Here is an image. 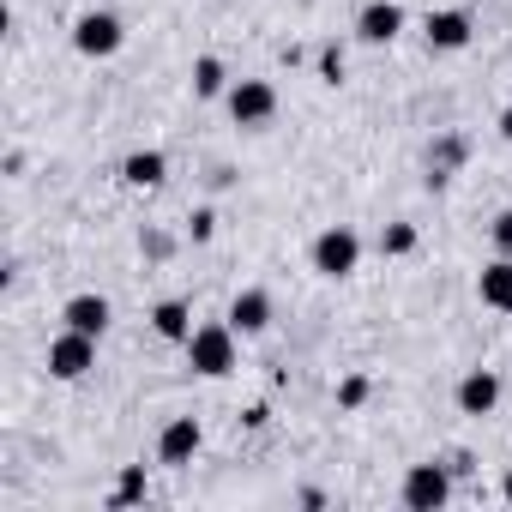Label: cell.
<instances>
[{
	"label": "cell",
	"mask_w": 512,
	"mask_h": 512,
	"mask_svg": "<svg viewBox=\"0 0 512 512\" xmlns=\"http://www.w3.org/2000/svg\"><path fill=\"white\" fill-rule=\"evenodd\" d=\"M187 368L205 374V380H223V374L235 368V326H229V320L193 326V338H187Z\"/></svg>",
	"instance_id": "1"
},
{
	"label": "cell",
	"mask_w": 512,
	"mask_h": 512,
	"mask_svg": "<svg viewBox=\"0 0 512 512\" xmlns=\"http://www.w3.org/2000/svg\"><path fill=\"white\" fill-rule=\"evenodd\" d=\"M308 260H314V272L320 278H350L356 266H362V235L356 229H326V235H314V253H308Z\"/></svg>",
	"instance_id": "2"
},
{
	"label": "cell",
	"mask_w": 512,
	"mask_h": 512,
	"mask_svg": "<svg viewBox=\"0 0 512 512\" xmlns=\"http://www.w3.org/2000/svg\"><path fill=\"white\" fill-rule=\"evenodd\" d=\"M398 494H404L410 512H440L452 500V464H410Z\"/></svg>",
	"instance_id": "3"
},
{
	"label": "cell",
	"mask_w": 512,
	"mask_h": 512,
	"mask_svg": "<svg viewBox=\"0 0 512 512\" xmlns=\"http://www.w3.org/2000/svg\"><path fill=\"white\" fill-rule=\"evenodd\" d=\"M223 103H229L235 127H266V121L278 115V91H272V79H235Z\"/></svg>",
	"instance_id": "4"
},
{
	"label": "cell",
	"mask_w": 512,
	"mask_h": 512,
	"mask_svg": "<svg viewBox=\"0 0 512 512\" xmlns=\"http://www.w3.org/2000/svg\"><path fill=\"white\" fill-rule=\"evenodd\" d=\"M121 43H127V25H121L115 13H85V19L73 25V49H79L85 61H109Z\"/></svg>",
	"instance_id": "5"
},
{
	"label": "cell",
	"mask_w": 512,
	"mask_h": 512,
	"mask_svg": "<svg viewBox=\"0 0 512 512\" xmlns=\"http://www.w3.org/2000/svg\"><path fill=\"white\" fill-rule=\"evenodd\" d=\"M91 368H97V338H85V332H73V326H67V332L49 344V374L73 386V380H85Z\"/></svg>",
	"instance_id": "6"
},
{
	"label": "cell",
	"mask_w": 512,
	"mask_h": 512,
	"mask_svg": "<svg viewBox=\"0 0 512 512\" xmlns=\"http://www.w3.org/2000/svg\"><path fill=\"white\" fill-rule=\"evenodd\" d=\"M199 446H205V428H199L193 416H175V422H163V434H157V464L181 470V464L199 458Z\"/></svg>",
	"instance_id": "7"
},
{
	"label": "cell",
	"mask_w": 512,
	"mask_h": 512,
	"mask_svg": "<svg viewBox=\"0 0 512 512\" xmlns=\"http://www.w3.org/2000/svg\"><path fill=\"white\" fill-rule=\"evenodd\" d=\"M398 31H404V7H398V0H368V7L356 13V37L368 49H386Z\"/></svg>",
	"instance_id": "8"
},
{
	"label": "cell",
	"mask_w": 512,
	"mask_h": 512,
	"mask_svg": "<svg viewBox=\"0 0 512 512\" xmlns=\"http://www.w3.org/2000/svg\"><path fill=\"white\" fill-rule=\"evenodd\" d=\"M470 13H458V7H440V13H428V25H422V37H428V49H440V55H452V49H464L470 43Z\"/></svg>",
	"instance_id": "9"
},
{
	"label": "cell",
	"mask_w": 512,
	"mask_h": 512,
	"mask_svg": "<svg viewBox=\"0 0 512 512\" xmlns=\"http://www.w3.org/2000/svg\"><path fill=\"white\" fill-rule=\"evenodd\" d=\"M494 404H500V374L494 368H470L458 380V410L464 416H494Z\"/></svg>",
	"instance_id": "10"
},
{
	"label": "cell",
	"mask_w": 512,
	"mask_h": 512,
	"mask_svg": "<svg viewBox=\"0 0 512 512\" xmlns=\"http://www.w3.org/2000/svg\"><path fill=\"white\" fill-rule=\"evenodd\" d=\"M476 296H482V308L512 314V253H500V260H488L476 272Z\"/></svg>",
	"instance_id": "11"
},
{
	"label": "cell",
	"mask_w": 512,
	"mask_h": 512,
	"mask_svg": "<svg viewBox=\"0 0 512 512\" xmlns=\"http://www.w3.org/2000/svg\"><path fill=\"white\" fill-rule=\"evenodd\" d=\"M109 314H115V308H109V296H91V290H85V296H73V302L61 308V320H67L73 332H85V338H103V332H109Z\"/></svg>",
	"instance_id": "12"
},
{
	"label": "cell",
	"mask_w": 512,
	"mask_h": 512,
	"mask_svg": "<svg viewBox=\"0 0 512 512\" xmlns=\"http://www.w3.org/2000/svg\"><path fill=\"white\" fill-rule=\"evenodd\" d=\"M229 326H235L241 338L266 332V326H272V296H266V290H241V296L229 302Z\"/></svg>",
	"instance_id": "13"
},
{
	"label": "cell",
	"mask_w": 512,
	"mask_h": 512,
	"mask_svg": "<svg viewBox=\"0 0 512 512\" xmlns=\"http://www.w3.org/2000/svg\"><path fill=\"white\" fill-rule=\"evenodd\" d=\"M151 332H157V338H169V344H187V338H193V308H187L181 296L157 302V308H151Z\"/></svg>",
	"instance_id": "14"
},
{
	"label": "cell",
	"mask_w": 512,
	"mask_h": 512,
	"mask_svg": "<svg viewBox=\"0 0 512 512\" xmlns=\"http://www.w3.org/2000/svg\"><path fill=\"white\" fill-rule=\"evenodd\" d=\"M163 175H169V157H163V151H133V157L121 163V181H127V187H163Z\"/></svg>",
	"instance_id": "15"
},
{
	"label": "cell",
	"mask_w": 512,
	"mask_h": 512,
	"mask_svg": "<svg viewBox=\"0 0 512 512\" xmlns=\"http://www.w3.org/2000/svg\"><path fill=\"white\" fill-rule=\"evenodd\" d=\"M193 97H229V73L217 55H199L193 61Z\"/></svg>",
	"instance_id": "16"
},
{
	"label": "cell",
	"mask_w": 512,
	"mask_h": 512,
	"mask_svg": "<svg viewBox=\"0 0 512 512\" xmlns=\"http://www.w3.org/2000/svg\"><path fill=\"white\" fill-rule=\"evenodd\" d=\"M151 494V482H145V464H127L121 470V482H115V494H109V512H121V506H139Z\"/></svg>",
	"instance_id": "17"
},
{
	"label": "cell",
	"mask_w": 512,
	"mask_h": 512,
	"mask_svg": "<svg viewBox=\"0 0 512 512\" xmlns=\"http://www.w3.org/2000/svg\"><path fill=\"white\" fill-rule=\"evenodd\" d=\"M380 253H386V260H404V253H416V223H386Z\"/></svg>",
	"instance_id": "18"
},
{
	"label": "cell",
	"mask_w": 512,
	"mask_h": 512,
	"mask_svg": "<svg viewBox=\"0 0 512 512\" xmlns=\"http://www.w3.org/2000/svg\"><path fill=\"white\" fill-rule=\"evenodd\" d=\"M362 404H368V374H350L338 386V410H362Z\"/></svg>",
	"instance_id": "19"
},
{
	"label": "cell",
	"mask_w": 512,
	"mask_h": 512,
	"mask_svg": "<svg viewBox=\"0 0 512 512\" xmlns=\"http://www.w3.org/2000/svg\"><path fill=\"white\" fill-rule=\"evenodd\" d=\"M320 79H326V85H344V49H338V43L320 49Z\"/></svg>",
	"instance_id": "20"
},
{
	"label": "cell",
	"mask_w": 512,
	"mask_h": 512,
	"mask_svg": "<svg viewBox=\"0 0 512 512\" xmlns=\"http://www.w3.org/2000/svg\"><path fill=\"white\" fill-rule=\"evenodd\" d=\"M187 235H193V241H211V235H217V211H205V205H199V211L187 217Z\"/></svg>",
	"instance_id": "21"
},
{
	"label": "cell",
	"mask_w": 512,
	"mask_h": 512,
	"mask_svg": "<svg viewBox=\"0 0 512 512\" xmlns=\"http://www.w3.org/2000/svg\"><path fill=\"white\" fill-rule=\"evenodd\" d=\"M488 235H494V247H500V253H512V211H500V217L488 223Z\"/></svg>",
	"instance_id": "22"
},
{
	"label": "cell",
	"mask_w": 512,
	"mask_h": 512,
	"mask_svg": "<svg viewBox=\"0 0 512 512\" xmlns=\"http://www.w3.org/2000/svg\"><path fill=\"white\" fill-rule=\"evenodd\" d=\"M500 500H506V506H512V470H506V476H500Z\"/></svg>",
	"instance_id": "23"
},
{
	"label": "cell",
	"mask_w": 512,
	"mask_h": 512,
	"mask_svg": "<svg viewBox=\"0 0 512 512\" xmlns=\"http://www.w3.org/2000/svg\"><path fill=\"white\" fill-rule=\"evenodd\" d=\"M500 139H512V109H506V115H500Z\"/></svg>",
	"instance_id": "24"
}]
</instances>
